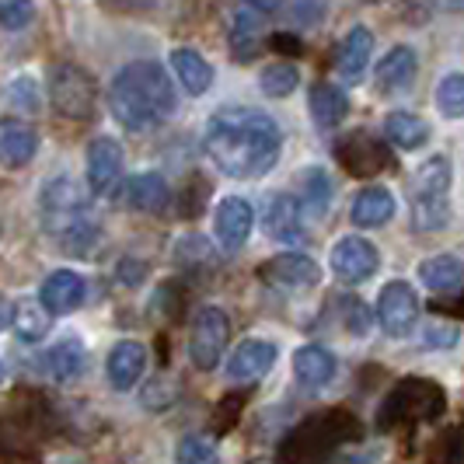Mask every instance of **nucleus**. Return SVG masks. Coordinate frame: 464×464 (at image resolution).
I'll use <instances>...</instances> for the list:
<instances>
[{
	"instance_id": "nucleus-5",
	"label": "nucleus",
	"mask_w": 464,
	"mask_h": 464,
	"mask_svg": "<svg viewBox=\"0 0 464 464\" xmlns=\"http://www.w3.org/2000/svg\"><path fill=\"white\" fill-rule=\"evenodd\" d=\"M49 94L56 112L67 119H92L94 112V81L73 63H60L49 73Z\"/></svg>"
},
{
	"instance_id": "nucleus-26",
	"label": "nucleus",
	"mask_w": 464,
	"mask_h": 464,
	"mask_svg": "<svg viewBox=\"0 0 464 464\" xmlns=\"http://www.w3.org/2000/svg\"><path fill=\"white\" fill-rule=\"evenodd\" d=\"M126 199H130V207H137L140 213H161V209L168 207V199H171V192H168V182H164L158 171H143L137 179H130Z\"/></svg>"
},
{
	"instance_id": "nucleus-42",
	"label": "nucleus",
	"mask_w": 464,
	"mask_h": 464,
	"mask_svg": "<svg viewBox=\"0 0 464 464\" xmlns=\"http://www.w3.org/2000/svg\"><path fill=\"white\" fill-rule=\"evenodd\" d=\"M248 464H269V461H266V458H256V461H248Z\"/></svg>"
},
{
	"instance_id": "nucleus-28",
	"label": "nucleus",
	"mask_w": 464,
	"mask_h": 464,
	"mask_svg": "<svg viewBox=\"0 0 464 464\" xmlns=\"http://www.w3.org/2000/svg\"><path fill=\"white\" fill-rule=\"evenodd\" d=\"M384 137L401 150H419L430 140V126L412 112H392L384 119Z\"/></svg>"
},
{
	"instance_id": "nucleus-33",
	"label": "nucleus",
	"mask_w": 464,
	"mask_h": 464,
	"mask_svg": "<svg viewBox=\"0 0 464 464\" xmlns=\"http://www.w3.org/2000/svg\"><path fill=\"white\" fill-rule=\"evenodd\" d=\"M437 109L443 119H464V73H447L437 84Z\"/></svg>"
},
{
	"instance_id": "nucleus-22",
	"label": "nucleus",
	"mask_w": 464,
	"mask_h": 464,
	"mask_svg": "<svg viewBox=\"0 0 464 464\" xmlns=\"http://www.w3.org/2000/svg\"><path fill=\"white\" fill-rule=\"evenodd\" d=\"M339 371V363H335V356L328 353L325 346H314V343H307L294 353V373H297V381L307 384V388H322L328 384L332 377Z\"/></svg>"
},
{
	"instance_id": "nucleus-39",
	"label": "nucleus",
	"mask_w": 464,
	"mask_h": 464,
	"mask_svg": "<svg viewBox=\"0 0 464 464\" xmlns=\"http://www.w3.org/2000/svg\"><path fill=\"white\" fill-rule=\"evenodd\" d=\"M245 4H248V7H256V11H262V14H269L279 0H245Z\"/></svg>"
},
{
	"instance_id": "nucleus-13",
	"label": "nucleus",
	"mask_w": 464,
	"mask_h": 464,
	"mask_svg": "<svg viewBox=\"0 0 464 464\" xmlns=\"http://www.w3.org/2000/svg\"><path fill=\"white\" fill-rule=\"evenodd\" d=\"M276 363V346L269 339H245L227 360V377L237 384H252L262 381Z\"/></svg>"
},
{
	"instance_id": "nucleus-11",
	"label": "nucleus",
	"mask_w": 464,
	"mask_h": 464,
	"mask_svg": "<svg viewBox=\"0 0 464 464\" xmlns=\"http://www.w3.org/2000/svg\"><path fill=\"white\" fill-rule=\"evenodd\" d=\"M84 297H88V283H84L81 273H73V269H56L39 286V301L56 318L60 314H73L84 304Z\"/></svg>"
},
{
	"instance_id": "nucleus-10",
	"label": "nucleus",
	"mask_w": 464,
	"mask_h": 464,
	"mask_svg": "<svg viewBox=\"0 0 464 464\" xmlns=\"http://www.w3.org/2000/svg\"><path fill=\"white\" fill-rule=\"evenodd\" d=\"M262 227L279 245H297L304 237V209L294 192H269L262 209Z\"/></svg>"
},
{
	"instance_id": "nucleus-21",
	"label": "nucleus",
	"mask_w": 464,
	"mask_h": 464,
	"mask_svg": "<svg viewBox=\"0 0 464 464\" xmlns=\"http://www.w3.org/2000/svg\"><path fill=\"white\" fill-rule=\"evenodd\" d=\"M332 196H335V186H332V175L325 168L311 164L301 171V209L304 217L311 220H325L328 207H332Z\"/></svg>"
},
{
	"instance_id": "nucleus-35",
	"label": "nucleus",
	"mask_w": 464,
	"mask_h": 464,
	"mask_svg": "<svg viewBox=\"0 0 464 464\" xmlns=\"http://www.w3.org/2000/svg\"><path fill=\"white\" fill-rule=\"evenodd\" d=\"M461 343V328L450 322H430L422 325V346L430 349H454Z\"/></svg>"
},
{
	"instance_id": "nucleus-44",
	"label": "nucleus",
	"mask_w": 464,
	"mask_h": 464,
	"mask_svg": "<svg viewBox=\"0 0 464 464\" xmlns=\"http://www.w3.org/2000/svg\"><path fill=\"white\" fill-rule=\"evenodd\" d=\"M63 464H73V461H63Z\"/></svg>"
},
{
	"instance_id": "nucleus-18",
	"label": "nucleus",
	"mask_w": 464,
	"mask_h": 464,
	"mask_svg": "<svg viewBox=\"0 0 464 464\" xmlns=\"http://www.w3.org/2000/svg\"><path fill=\"white\" fill-rule=\"evenodd\" d=\"M450 182H454V164L447 154H430L416 168L412 179V199H450Z\"/></svg>"
},
{
	"instance_id": "nucleus-20",
	"label": "nucleus",
	"mask_w": 464,
	"mask_h": 464,
	"mask_svg": "<svg viewBox=\"0 0 464 464\" xmlns=\"http://www.w3.org/2000/svg\"><path fill=\"white\" fill-rule=\"evenodd\" d=\"M266 273L283 283V286H294V290H307V286H318L322 283V269L311 256H297V252H286V256H276Z\"/></svg>"
},
{
	"instance_id": "nucleus-38",
	"label": "nucleus",
	"mask_w": 464,
	"mask_h": 464,
	"mask_svg": "<svg viewBox=\"0 0 464 464\" xmlns=\"http://www.w3.org/2000/svg\"><path fill=\"white\" fill-rule=\"evenodd\" d=\"M349 332H353V335H367V332H371V314H367V307L353 304V311H349Z\"/></svg>"
},
{
	"instance_id": "nucleus-43",
	"label": "nucleus",
	"mask_w": 464,
	"mask_h": 464,
	"mask_svg": "<svg viewBox=\"0 0 464 464\" xmlns=\"http://www.w3.org/2000/svg\"><path fill=\"white\" fill-rule=\"evenodd\" d=\"M363 4H377V0H363Z\"/></svg>"
},
{
	"instance_id": "nucleus-8",
	"label": "nucleus",
	"mask_w": 464,
	"mask_h": 464,
	"mask_svg": "<svg viewBox=\"0 0 464 464\" xmlns=\"http://www.w3.org/2000/svg\"><path fill=\"white\" fill-rule=\"evenodd\" d=\"M256 227V209L241 196H224L213 209V237L224 252H241Z\"/></svg>"
},
{
	"instance_id": "nucleus-36",
	"label": "nucleus",
	"mask_w": 464,
	"mask_h": 464,
	"mask_svg": "<svg viewBox=\"0 0 464 464\" xmlns=\"http://www.w3.org/2000/svg\"><path fill=\"white\" fill-rule=\"evenodd\" d=\"M35 18V7L32 0H0V24L7 32H18L24 24Z\"/></svg>"
},
{
	"instance_id": "nucleus-25",
	"label": "nucleus",
	"mask_w": 464,
	"mask_h": 464,
	"mask_svg": "<svg viewBox=\"0 0 464 464\" xmlns=\"http://www.w3.org/2000/svg\"><path fill=\"white\" fill-rule=\"evenodd\" d=\"M171 70H175V77L182 81V88L188 94H207L209 84H213V67L196 49H175L171 53Z\"/></svg>"
},
{
	"instance_id": "nucleus-3",
	"label": "nucleus",
	"mask_w": 464,
	"mask_h": 464,
	"mask_svg": "<svg viewBox=\"0 0 464 464\" xmlns=\"http://www.w3.org/2000/svg\"><path fill=\"white\" fill-rule=\"evenodd\" d=\"M39 224L49 237H56L63 245V252H70V256H88L102 237V224H98L94 209L84 203L81 186L70 175H56L43 186V192H39Z\"/></svg>"
},
{
	"instance_id": "nucleus-6",
	"label": "nucleus",
	"mask_w": 464,
	"mask_h": 464,
	"mask_svg": "<svg viewBox=\"0 0 464 464\" xmlns=\"http://www.w3.org/2000/svg\"><path fill=\"white\" fill-rule=\"evenodd\" d=\"M377 322L392 339L412 335V328L419 325V297L412 283H405V279L384 283V290L377 297Z\"/></svg>"
},
{
	"instance_id": "nucleus-40",
	"label": "nucleus",
	"mask_w": 464,
	"mask_h": 464,
	"mask_svg": "<svg viewBox=\"0 0 464 464\" xmlns=\"http://www.w3.org/2000/svg\"><path fill=\"white\" fill-rule=\"evenodd\" d=\"M437 7H443V11H464V0H437Z\"/></svg>"
},
{
	"instance_id": "nucleus-9",
	"label": "nucleus",
	"mask_w": 464,
	"mask_h": 464,
	"mask_svg": "<svg viewBox=\"0 0 464 464\" xmlns=\"http://www.w3.org/2000/svg\"><path fill=\"white\" fill-rule=\"evenodd\" d=\"M126 154L116 137H94L88 143V188L94 196H112L122 186Z\"/></svg>"
},
{
	"instance_id": "nucleus-41",
	"label": "nucleus",
	"mask_w": 464,
	"mask_h": 464,
	"mask_svg": "<svg viewBox=\"0 0 464 464\" xmlns=\"http://www.w3.org/2000/svg\"><path fill=\"white\" fill-rule=\"evenodd\" d=\"M122 4H130V7H150V4H158V0H122Z\"/></svg>"
},
{
	"instance_id": "nucleus-15",
	"label": "nucleus",
	"mask_w": 464,
	"mask_h": 464,
	"mask_svg": "<svg viewBox=\"0 0 464 464\" xmlns=\"http://www.w3.org/2000/svg\"><path fill=\"white\" fill-rule=\"evenodd\" d=\"M39 154V133L22 119H4L0 122V158L7 168H24Z\"/></svg>"
},
{
	"instance_id": "nucleus-16",
	"label": "nucleus",
	"mask_w": 464,
	"mask_h": 464,
	"mask_svg": "<svg viewBox=\"0 0 464 464\" xmlns=\"http://www.w3.org/2000/svg\"><path fill=\"white\" fill-rule=\"evenodd\" d=\"M84 367H88V349H84L81 339H73V335L60 339L56 346H49L46 353H43V371H46L56 384L77 381V377L84 373Z\"/></svg>"
},
{
	"instance_id": "nucleus-30",
	"label": "nucleus",
	"mask_w": 464,
	"mask_h": 464,
	"mask_svg": "<svg viewBox=\"0 0 464 464\" xmlns=\"http://www.w3.org/2000/svg\"><path fill=\"white\" fill-rule=\"evenodd\" d=\"M450 224V199H412V227L437 234Z\"/></svg>"
},
{
	"instance_id": "nucleus-32",
	"label": "nucleus",
	"mask_w": 464,
	"mask_h": 464,
	"mask_svg": "<svg viewBox=\"0 0 464 464\" xmlns=\"http://www.w3.org/2000/svg\"><path fill=\"white\" fill-rule=\"evenodd\" d=\"M7 102L14 105V109H22L24 116H39L43 112V92H39V81L35 77H14L11 84H7Z\"/></svg>"
},
{
	"instance_id": "nucleus-4",
	"label": "nucleus",
	"mask_w": 464,
	"mask_h": 464,
	"mask_svg": "<svg viewBox=\"0 0 464 464\" xmlns=\"http://www.w3.org/2000/svg\"><path fill=\"white\" fill-rule=\"evenodd\" d=\"M227 335H231V322L224 307H213V304L199 307L192 318V332H188V363L203 373L217 371L224 360Z\"/></svg>"
},
{
	"instance_id": "nucleus-14",
	"label": "nucleus",
	"mask_w": 464,
	"mask_h": 464,
	"mask_svg": "<svg viewBox=\"0 0 464 464\" xmlns=\"http://www.w3.org/2000/svg\"><path fill=\"white\" fill-rule=\"evenodd\" d=\"M395 209H398V199L388 192V188L371 186V188H363V192L353 196L349 220H353V227L371 231V227H384V224L395 217Z\"/></svg>"
},
{
	"instance_id": "nucleus-2",
	"label": "nucleus",
	"mask_w": 464,
	"mask_h": 464,
	"mask_svg": "<svg viewBox=\"0 0 464 464\" xmlns=\"http://www.w3.org/2000/svg\"><path fill=\"white\" fill-rule=\"evenodd\" d=\"M109 109H112V119L122 130L147 133V130H154V126H161L175 116L179 94H175V84H171V77L161 63L137 60V63H126L112 77Z\"/></svg>"
},
{
	"instance_id": "nucleus-12",
	"label": "nucleus",
	"mask_w": 464,
	"mask_h": 464,
	"mask_svg": "<svg viewBox=\"0 0 464 464\" xmlns=\"http://www.w3.org/2000/svg\"><path fill=\"white\" fill-rule=\"evenodd\" d=\"M147 371V349L137 339H119L116 346L109 349L105 360V377L112 392H133L140 384V377Z\"/></svg>"
},
{
	"instance_id": "nucleus-27",
	"label": "nucleus",
	"mask_w": 464,
	"mask_h": 464,
	"mask_svg": "<svg viewBox=\"0 0 464 464\" xmlns=\"http://www.w3.org/2000/svg\"><path fill=\"white\" fill-rule=\"evenodd\" d=\"M311 116L322 130H335L349 116V98L335 84H314L311 88Z\"/></svg>"
},
{
	"instance_id": "nucleus-19",
	"label": "nucleus",
	"mask_w": 464,
	"mask_h": 464,
	"mask_svg": "<svg viewBox=\"0 0 464 464\" xmlns=\"http://www.w3.org/2000/svg\"><path fill=\"white\" fill-rule=\"evenodd\" d=\"M416 70H419V60H416V49L409 46H395L381 63H377V73H373V81H377V92H405L412 81H416Z\"/></svg>"
},
{
	"instance_id": "nucleus-31",
	"label": "nucleus",
	"mask_w": 464,
	"mask_h": 464,
	"mask_svg": "<svg viewBox=\"0 0 464 464\" xmlns=\"http://www.w3.org/2000/svg\"><path fill=\"white\" fill-rule=\"evenodd\" d=\"M297 84H301V73L294 63H269L258 73V88L269 98H286V94L297 92Z\"/></svg>"
},
{
	"instance_id": "nucleus-29",
	"label": "nucleus",
	"mask_w": 464,
	"mask_h": 464,
	"mask_svg": "<svg viewBox=\"0 0 464 464\" xmlns=\"http://www.w3.org/2000/svg\"><path fill=\"white\" fill-rule=\"evenodd\" d=\"M258 35H262V11L256 7H241L237 14H234L231 22V43H234V53L245 60V56H252L258 49Z\"/></svg>"
},
{
	"instance_id": "nucleus-23",
	"label": "nucleus",
	"mask_w": 464,
	"mask_h": 464,
	"mask_svg": "<svg viewBox=\"0 0 464 464\" xmlns=\"http://www.w3.org/2000/svg\"><path fill=\"white\" fill-rule=\"evenodd\" d=\"M7 325L22 343H39L49 332V311L43 301H11L7 304Z\"/></svg>"
},
{
	"instance_id": "nucleus-1",
	"label": "nucleus",
	"mask_w": 464,
	"mask_h": 464,
	"mask_svg": "<svg viewBox=\"0 0 464 464\" xmlns=\"http://www.w3.org/2000/svg\"><path fill=\"white\" fill-rule=\"evenodd\" d=\"M203 150L217 171L227 179H262L273 171L283 150L279 122L252 105H224L207 119L203 130Z\"/></svg>"
},
{
	"instance_id": "nucleus-37",
	"label": "nucleus",
	"mask_w": 464,
	"mask_h": 464,
	"mask_svg": "<svg viewBox=\"0 0 464 464\" xmlns=\"http://www.w3.org/2000/svg\"><path fill=\"white\" fill-rule=\"evenodd\" d=\"M290 4V18L301 24V28H314L322 24L328 11V0H286Z\"/></svg>"
},
{
	"instance_id": "nucleus-7",
	"label": "nucleus",
	"mask_w": 464,
	"mask_h": 464,
	"mask_svg": "<svg viewBox=\"0 0 464 464\" xmlns=\"http://www.w3.org/2000/svg\"><path fill=\"white\" fill-rule=\"evenodd\" d=\"M328 262H332L335 279H343V283H349V286H360V283H367V279L381 269V252L373 248L367 237L346 234V237L335 241V248H332Z\"/></svg>"
},
{
	"instance_id": "nucleus-34",
	"label": "nucleus",
	"mask_w": 464,
	"mask_h": 464,
	"mask_svg": "<svg viewBox=\"0 0 464 464\" xmlns=\"http://www.w3.org/2000/svg\"><path fill=\"white\" fill-rule=\"evenodd\" d=\"M175 458H179V464H217V443L203 433H188L179 443Z\"/></svg>"
},
{
	"instance_id": "nucleus-17",
	"label": "nucleus",
	"mask_w": 464,
	"mask_h": 464,
	"mask_svg": "<svg viewBox=\"0 0 464 464\" xmlns=\"http://www.w3.org/2000/svg\"><path fill=\"white\" fill-rule=\"evenodd\" d=\"M371 53H373V32L356 24L349 28V35L343 39L339 46V77L343 84H360L363 73H367V63H371Z\"/></svg>"
},
{
	"instance_id": "nucleus-24",
	"label": "nucleus",
	"mask_w": 464,
	"mask_h": 464,
	"mask_svg": "<svg viewBox=\"0 0 464 464\" xmlns=\"http://www.w3.org/2000/svg\"><path fill=\"white\" fill-rule=\"evenodd\" d=\"M419 283L437 290V294H447V290H458L464 283V262L458 256H430L419 262Z\"/></svg>"
}]
</instances>
